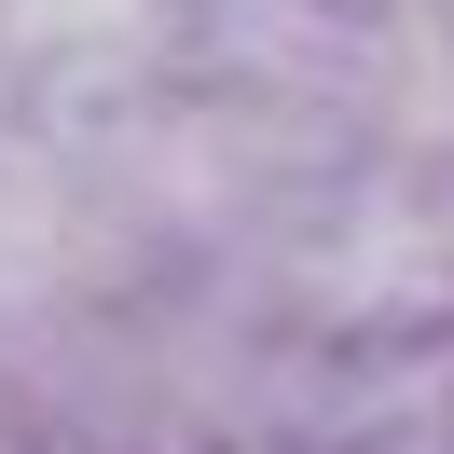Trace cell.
Masks as SVG:
<instances>
[{
    "mask_svg": "<svg viewBox=\"0 0 454 454\" xmlns=\"http://www.w3.org/2000/svg\"><path fill=\"white\" fill-rule=\"evenodd\" d=\"M0 454H14V441H0Z\"/></svg>",
    "mask_w": 454,
    "mask_h": 454,
    "instance_id": "7a4b0ae2",
    "label": "cell"
},
{
    "mask_svg": "<svg viewBox=\"0 0 454 454\" xmlns=\"http://www.w3.org/2000/svg\"><path fill=\"white\" fill-rule=\"evenodd\" d=\"M179 42V0H0V69L42 97H97V69H138Z\"/></svg>",
    "mask_w": 454,
    "mask_h": 454,
    "instance_id": "6da1fadb",
    "label": "cell"
}]
</instances>
